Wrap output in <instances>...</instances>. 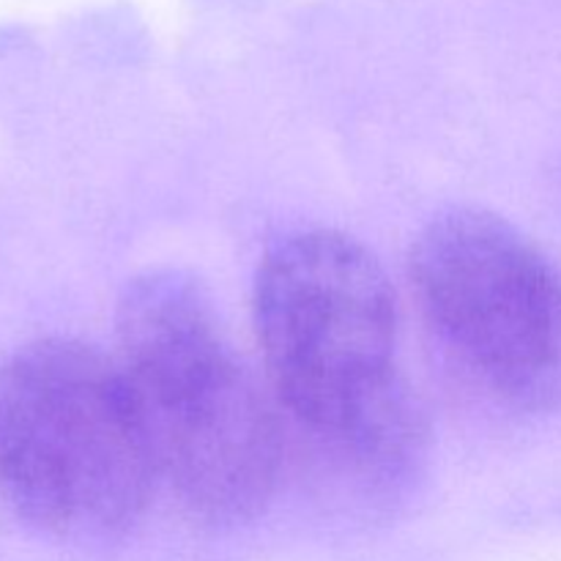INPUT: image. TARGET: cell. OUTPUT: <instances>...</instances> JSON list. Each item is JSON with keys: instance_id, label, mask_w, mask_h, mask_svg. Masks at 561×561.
Masks as SVG:
<instances>
[{"instance_id": "1", "label": "cell", "mask_w": 561, "mask_h": 561, "mask_svg": "<svg viewBox=\"0 0 561 561\" xmlns=\"http://www.w3.org/2000/svg\"><path fill=\"white\" fill-rule=\"evenodd\" d=\"M255 332L279 409L356 491L394 488L422 458L425 422L394 367V294L365 244L301 230L255 279Z\"/></svg>"}, {"instance_id": "2", "label": "cell", "mask_w": 561, "mask_h": 561, "mask_svg": "<svg viewBox=\"0 0 561 561\" xmlns=\"http://www.w3.org/2000/svg\"><path fill=\"white\" fill-rule=\"evenodd\" d=\"M115 332V365L157 477L208 524L261 513L277 488L285 433L201 285L173 268L131 279Z\"/></svg>"}, {"instance_id": "3", "label": "cell", "mask_w": 561, "mask_h": 561, "mask_svg": "<svg viewBox=\"0 0 561 561\" xmlns=\"http://www.w3.org/2000/svg\"><path fill=\"white\" fill-rule=\"evenodd\" d=\"M124 376L77 340H42L0 367V502L60 537L129 531L157 485Z\"/></svg>"}, {"instance_id": "4", "label": "cell", "mask_w": 561, "mask_h": 561, "mask_svg": "<svg viewBox=\"0 0 561 561\" xmlns=\"http://www.w3.org/2000/svg\"><path fill=\"white\" fill-rule=\"evenodd\" d=\"M425 329L460 378L491 403H561V268L507 219L442 214L409 255Z\"/></svg>"}]
</instances>
